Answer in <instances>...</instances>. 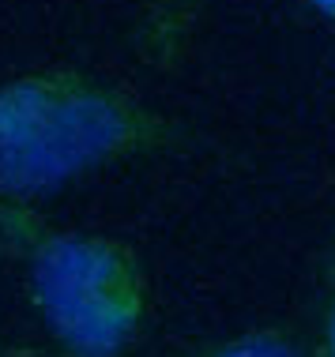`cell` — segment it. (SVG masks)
Listing matches in <instances>:
<instances>
[{
  "label": "cell",
  "instance_id": "cell-1",
  "mask_svg": "<svg viewBox=\"0 0 335 357\" xmlns=\"http://www.w3.org/2000/svg\"><path fill=\"white\" fill-rule=\"evenodd\" d=\"M158 121L128 94L75 72H38L0 86V192L42 196L147 147Z\"/></svg>",
  "mask_w": 335,
  "mask_h": 357
},
{
  "label": "cell",
  "instance_id": "cell-3",
  "mask_svg": "<svg viewBox=\"0 0 335 357\" xmlns=\"http://www.w3.org/2000/svg\"><path fill=\"white\" fill-rule=\"evenodd\" d=\"M200 357H302V350L294 346V339L286 331L260 327V331H248V335H237L230 342H218Z\"/></svg>",
  "mask_w": 335,
  "mask_h": 357
},
{
  "label": "cell",
  "instance_id": "cell-5",
  "mask_svg": "<svg viewBox=\"0 0 335 357\" xmlns=\"http://www.w3.org/2000/svg\"><path fill=\"white\" fill-rule=\"evenodd\" d=\"M313 8H320L328 19H335V0H313Z\"/></svg>",
  "mask_w": 335,
  "mask_h": 357
},
{
  "label": "cell",
  "instance_id": "cell-2",
  "mask_svg": "<svg viewBox=\"0 0 335 357\" xmlns=\"http://www.w3.org/2000/svg\"><path fill=\"white\" fill-rule=\"evenodd\" d=\"M31 297L68 357H121L143 324V271L110 237L42 234L31 245Z\"/></svg>",
  "mask_w": 335,
  "mask_h": 357
},
{
  "label": "cell",
  "instance_id": "cell-4",
  "mask_svg": "<svg viewBox=\"0 0 335 357\" xmlns=\"http://www.w3.org/2000/svg\"><path fill=\"white\" fill-rule=\"evenodd\" d=\"M317 357H335V294L328 308H324V324H320V342H317Z\"/></svg>",
  "mask_w": 335,
  "mask_h": 357
}]
</instances>
